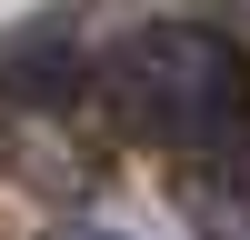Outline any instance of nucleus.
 I'll return each instance as SVG.
<instances>
[{
	"label": "nucleus",
	"instance_id": "obj_2",
	"mask_svg": "<svg viewBox=\"0 0 250 240\" xmlns=\"http://www.w3.org/2000/svg\"><path fill=\"white\" fill-rule=\"evenodd\" d=\"M60 240H120V230H60Z\"/></svg>",
	"mask_w": 250,
	"mask_h": 240
},
{
	"label": "nucleus",
	"instance_id": "obj_1",
	"mask_svg": "<svg viewBox=\"0 0 250 240\" xmlns=\"http://www.w3.org/2000/svg\"><path fill=\"white\" fill-rule=\"evenodd\" d=\"M110 100L150 140L190 160H240L250 150V60L210 20H150L110 50Z\"/></svg>",
	"mask_w": 250,
	"mask_h": 240
}]
</instances>
